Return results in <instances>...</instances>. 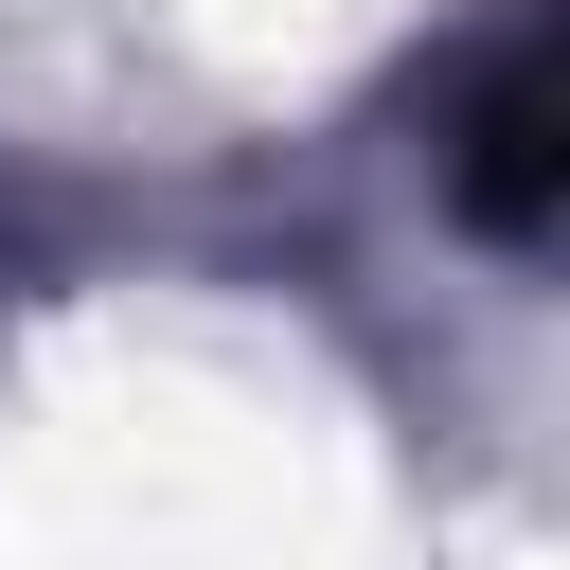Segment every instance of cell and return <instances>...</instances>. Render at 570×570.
Wrapping results in <instances>:
<instances>
[{"label": "cell", "mask_w": 570, "mask_h": 570, "mask_svg": "<svg viewBox=\"0 0 570 570\" xmlns=\"http://www.w3.org/2000/svg\"><path fill=\"white\" fill-rule=\"evenodd\" d=\"M463 214H481V232H534V214H552V71H534V53L463 107Z\"/></svg>", "instance_id": "obj_1"}]
</instances>
